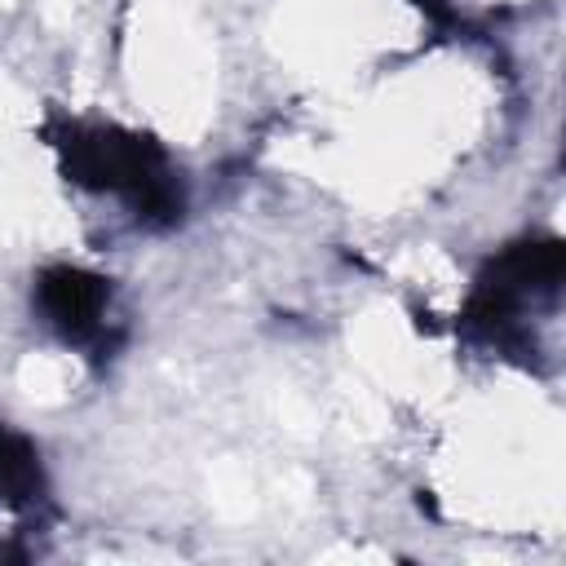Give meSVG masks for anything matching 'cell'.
Returning <instances> with one entry per match:
<instances>
[{"instance_id": "cell-2", "label": "cell", "mask_w": 566, "mask_h": 566, "mask_svg": "<svg viewBox=\"0 0 566 566\" xmlns=\"http://www.w3.org/2000/svg\"><path fill=\"white\" fill-rule=\"evenodd\" d=\"M566 274V248L557 239H522L491 256L473 283V296L460 314V327L473 340H486L504 354H535L531 332L522 327V310L557 296Z\"/></svg>"}, {"instance_id": "cell-5", "label": "cell", "mask_w": 566, "mask_h": 566, "mask_svg": "<svg viewBox=\"0 0 566 566\" xmlns=\"http://www.w3.org/2000/svg\"><path fill=\"white\" fill-rule=\"evenodd\" d=\"M411 4H416V9H424L438 27H455V22H460V18H455V9H451L447 0H411Z\"/></svg>"}, {"instance_id": "cell-1", "label": "cell", "mask_w": 566, "mask_h": 566, "mask_svg": "<svg viewBox=\"0 0 566 566\" xmlns=\"http://www.w3.org/2000/svg\"><path fill=\"white\" fill-rule=\"evenodd\" d=\"M53 146L62 155L66 181L119 195L142 226L168 230L181 221L186 195L155 137L115 124H71L57 133Z\"/></svg>"}, {"instance_id": "cell-3", "label": "cell", "mask_w": 566, "mask_h": 566, "mask_svg": "<svg viewBox=\"0 0 566 566\" xmlns=\"http://www.w3.org/2000/svg\"><path fill=\"white\" fill-rule=\"evenodd\" d=\"M35 314L66 340L88 349L97 363L111 358L124 340V332L111 327L106 310H111V279L80 270V265H49L35 279Z\"/></svg>"}, {"instance_id": "cell-4", "label": "cell", "mask_w": 566, "mask_h": 566, "mask_svg": "<svg viewBox=\"0 0 566 566\" xmlns=\"http://www.w3.org/2000/svg\"><path fill=\"white\" fill-rule=\"evenodd\" d=\"M44 469H40V455L35 447L4 429L0 424V509H13V513H27L35 504H44Z\"/></svg>"}]
</instances>
